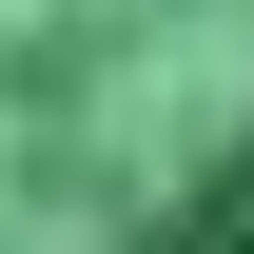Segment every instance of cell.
<instances>
[{
    "instance_id": "1",
    "label": "cell",
    "mask_w": 254,
    "mask_h": 254,
    "mask_svg": "<svg viewBox=\"0 0 254 254\" xmlns=\"http://www.w3.org/2000/svg\"><path fill=\"white\" fill-rule=\"evenodd\" d=\"M0 254H254V0H0Z\"/></svg>"
}]
</instances>
